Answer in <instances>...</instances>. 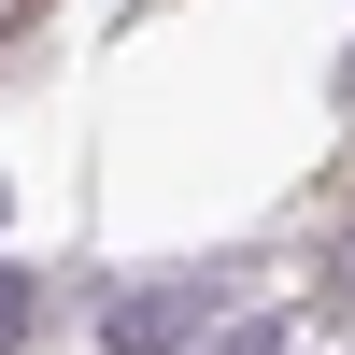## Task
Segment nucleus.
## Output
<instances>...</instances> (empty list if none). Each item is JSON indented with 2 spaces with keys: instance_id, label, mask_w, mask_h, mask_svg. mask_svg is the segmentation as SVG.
I'll list each match as a JSON object with an SVG mask.
<instances>
[{
  "instance_id": "f03ea898",
  "label": "nucleus",
  "mask_w": 355,
  "mask_h": 355,
  "mask_svg": "<svg viewBox=\"0 0 355 355\" xmlns=\"http://www.w3.org/2000/svg\"><path fill=\"white\" fill-rule=\"evenodd\" d=\"M214 355H284V327H227V341H214Z\"/></svg>"
},
{
  "instance_id": "f257e3e1",
  "label": "nucleus",
  "mask_w": 355,
  "mask_h": 355,
  "mask_svg": "<svg viewBox=\"0 0 355 355\" xmlns=\"http://www.w3.org/2000/svg\"><path fill=\"white\" fill-rule=\"evenodd\" d=\"M100 341H114V355H185V341H199V270H171V284H128V299L100 313Z\"/></svg>"
},
{
  "instance_id": "7ed1b4c3",
  "label": "nucleus",
  "mask_w": 355,
  "mask_h": 355,
  "mask_svg": "<svg viewBox=\"0 0 355 355\" xmlns=\"http://www.w3.org/2000/svg\"><path fill=\"white\" fill-rule=\"evenodd\" d=\"M0 327H28V284H15V270H0Z\"/></svg>"
}]
</instances>
